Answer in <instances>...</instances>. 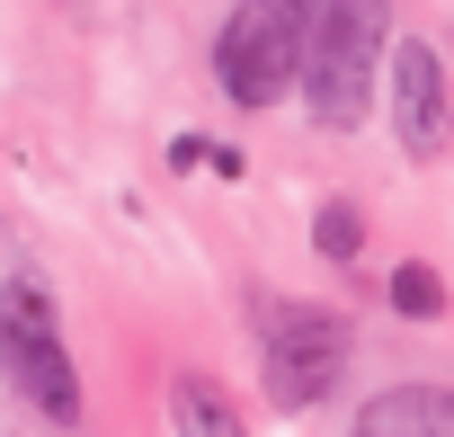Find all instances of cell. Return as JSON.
Segmentation results:
<instances>
[{"label":"cell","mask_w":454,"mask_h":437,"mask_svg":"<svg viewBox=\"0 0 454 437\" xmlns=\"http://www.w3.org/2000/svg\"><path fill=\"white\" fill-rule=\"evenodd\" d=\"M303 36V99L330 134L365 125L374 81L392 63V0H286Z\"/></svg>","instance_id":"6da1fadb"},{"label":"cell","mask_w":454,"mask_h":437,"mask_svg":"<svg viewBox=\"0 0 454 437\" xmlns=\"http://www.w3.org/2000/svg\"><path fill=\"white\" fill-rule=\"evenodd\" d=\"M214 81L232 107H277L294 81H303V36H294V10L286 0H241L214 36Z\"/></svg>","instance_id":"7a4b0ae2"},{"label":"cell","mask_w":454,"mask_h":437,"mask_svg":"<svg viewBox=\"0 0 454 437\" xmlns=\"http://www.w3.org/2000/svg\"><path fill=\"white\" fill-rule=\"evenodd\" d=\"M259 366H268V401L277 410H312L339 375H348V322L321 304H268L259 322Z\"/></svg>","instance_id":"3957f363"},{"label":"cell","mask_w":454,"mask_h":437,"mask_svg":"<svg viewBox=\"0 0 454 437\" xmlns=\"http://www.w3.org/2000/svg\"><path fill=\"white\" fill-rule=\"evenodd\" d=\"M10 384L54 419V428H72L81 419V375H72V357H63V339H54V295H36V268L27 259H10Z\"/></svg>","instance_id":"277c9868"},{"label":"cell","mask_w":454,"mask_h":437,"mask_svg":"<svg viewBox=\"0 0 454 437\" xmlns=\"http://www.w3.org/2000/svg\"><path fill=\"white\" fill-rule=\"evenodd\" d=\"M383 90H392V134L410 161H436L454 143V107H445V72L419 36H392V63H383Z\"/></svg>","instance_id":"5b68a950"},{"label":"cell","mask_w":454,"mask_h":437,"mask_svg":"<svg viewBox=\"0 0 454 437\" xmlns=\"http://www.w3.org/2000/svg\"><path fill=\"white\" fill-rule=\"evenodd\" d=\"M348 437H454V384H392L356 410Z\"/></svg>","instance_id":"8992f818"},{"label":"cell","mask_w":454,"mask_h":437,"mask_svg":"<svg viewBox=\"0 0 454 437\" xmlns=\"http://www.w3.org/2000/svg\"><path fill=\"white\" fill-rule=\"evenodd\" d=\"M169 428L178 437H250L241 410H232V393H223L214 375H178L169 384Z\"/></svg>","instance_id":"52a82bcc"},{"label":"cell","mask_w":454,"mask_h":437,"mask_svg":"<svg viewBox=\"0 0 454 437\" xmlns=\"http://www.w3.org/2000/svg\"><path fill=\"white\" fill-rule=\"evenodd\" d=\"M392 313L436 322V313H445V277H436V268H419V259H410V268H392Z\"/></svg>","instance_id":"ba28073f"},{"label":"cell","mask_w":454,"mask_h":437,"mask_svg":"<svg viewBox=\"0 0 454 437\" xmlns=\"http://www.w3.org/2000/svg\"><path fill=\"white\" fill-rule=\"evenodd\" d=\"M312 250H321V259H356V250H365L356 205H321V214H312Z\"/></svg>","instance_id":"9c48e42d"}]
</instances>
